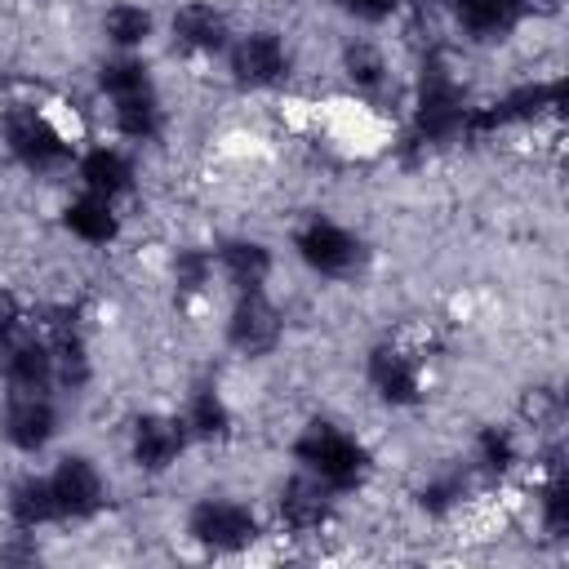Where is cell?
Segmentation results:
<instances>
[{
  "instance_id": "cell-19",
  "label": "cell",
  "mask_w": 569,
  "mask_h": 569,
  "mask_svg": "<svg viewBox=\"0 0 569 569\" xmlns=\"http://www.w3.org/2000/svg\"><path fill=\"white\" fill-rule=\"evenodd\" d=\"M0 387L4 391H58L53 387V351L36 325L0 347Z\"/></svg>"
},
{
  "instance_id": "cell-26",
  "label": "cell",
  "mask_w": 569,
  "mask_h": 569,
  "mask_svg": "<svg viewBox=\"0 0 569 569\" xmlns=\"http://www.w3.org/2000/svg\"><path fill=\"white\" fill-rule=\"evenodd\" d=\"M333 9L351 18L356 27H382V22H396L405 0H333Z\"/></svg>"
},
{
  "instance_id": "cell-2",
  "label": "cell",
  "mask_w": 569,
  "mask_h": 569,
  "mask_svg": "<svg viewBox=\"0 0 569 569\" xmlns=\"http://www.w3.org/2000/svg\"><path fill=\"white\" fill-rule=\"evenodd\" d=\"M0 147L9 164H18L27 178H58L76 164L80 151V124L62 120L53 102L40 98H4L0 102Z\"/></svg>"
},
{
  "instance_id": "cell-5",
  "label": "cell",
  "mask_w": 569,
  "mask_h": 569,
  "mask_svg": "<svg viewBox=\"0 0 569 569\" xmlns=\"http://www.w3.org/2000/svg\"><path fill=\"white\" fill-rule=\"evenodd\" d=\"M227 80L244 93H276L289 84L293 76V40L284 27L271 22H253L244 31L231 36L227 53H222Z\"/></svg>"
},
{
  "instance_id": "cell-13",
  "label": "cell",
  "mask_w": 569,
  "mask_h": 569,
  "mask_svg": "<svg viewBox=\"0 0 569 569\" xmlns=\"http://www.w3.org/2000/svg\"><path fill=\"white\" fill-rule=\"evenodd\" d=\"M71 169H76L80 191H93L120 209L138 196V160H133V147L124 142H89L76 151Z\"/></svg>"
},
{
  "instance_id": "cell-17",
  "label": "cell",
  "mask_w": 569,
  "mask_h": 569,
  "mask_svg": "<svg viewBox=\"0 0 569 569\" xmlns=\"http://www.w3.org/2000/svg\"><path fill=\"white\" fill-rule=\"evenodd\" d=\"M58 222H62V231H67L80 249H102V253H107V249H116L120 236H124V209L111 204V200H102V196H93V191L67 196L62 209H58Z\"/></svg>"
},
{
  "instance_id": "cell-12",
  "label": "cell",
  "mask_w": 569,
  "mask_h": 569,
  "mask_svg": "<svg viewBox=\"0 0 569 569\" xmlns=\"http://www.w3.org/2000/svg\"><path fill=\"white\" fill-rule=\"evenodd\" d=\"M236 27L218 0H178L169 13V44L187 62H218L231 44Z\"/></svg>"
},
{
  "instance_id": "cell-11",
  "label": "cell",
  "mask_w": 569,
  "mask_h": 569,
  "mask_svg": "<svg viewBox=\"0 0 569 569\" xmlns=\"http://www.w3.org/2000/svg\"><path fill=\"white\" fill-rule=\"evenodd\" d=\"M62 431L58 391H0V440L22 453L40 458Z\"/></svg>"
},
{
  "instance_id": "cell-8",
  "label": "cell",
  "mask_w": 569,
  "mask_h": 569,
  "mask_svg": "<svg viewBox=\"0 0 569 569\" xmlns=\"http://www.w3.org/2000/svg\"><path fill=\"white\" fill-rule=\"evenodd\" d=\"M284 338H289V320L284 307L271 298V289H249L227 298L222 342L236 360H267L284 347Z\"/></svg>"
},
{
  "instance_id": "cell-20",
  "label": "cell",
  "mask_w": 569,
  "mask_h": 569,
  "mask_svg": "<svg viewBox=\"0 0 569 569\" xmlns=\"http://www.w3.org/2000/svg\"><path fill=\"white\" fill-rule=\"evenodd\" d=\"M191 445H227L236 436V409L218 382H196L178 409Z\"/></svg>"
},
{
  "instance_id": "cell-22",
  "label": "cell",
  "mask_w": 569,
  "mask_h": 569,
  "mask_svg": "<svg viewBox=\"0 0 569 569\" xmlns=\"http://www.w3.org/2000/svg\"><path fill=\"white\" fill-rule=\"evenodd\" d=\"M338 71H342L351 98H360V102H378V98L387 93L396 67H391V58H387V49H382L378 40L356 36V40L342 44V53H338Z\"/></svg>"
},
{
  "instance_id": "cell-16",
  "label": "cell",
  "mask_w": 569,
  "mask_h": 569,
  "mask_svg": "<svg viewBox=\"0 0 569 569\" xmlns=\"http://www.w3.org/2000/svg\"><path fill=\"white\" fill-rule=\"evenodd\" d=\"M102 111L111 120L116 142L138 147V151L142 147H156L164 138V129H169V111H164L160 84H147L138 93H124V98H111V102H102Z\"/></svg>"
},
{
  "instance_id": "cell-23",
  "label": "cell",
  "mask_w": 569,
  "mask_h": 569,
  "mask_svg": "<svg viewBox=\"0 0 569 569\" xmlns=\"http://www.w3.org/2000/svg\"><path fill=\"white\" fill-rule=\"evenodd\" d=\"M98 36L111 53H142L156 40V13L142 0H107L98 9Z\"/></svg>"
},
{
  "instance_id": "cell-21",
  "label": "cell",
  "mask_w": 569,
  "mask_h": 569,
  "mask_svg": "<svg viewBox=\"0 0 569 569\" xmlns=\"http://www.w3.org/2000/svg\"><path fill=\"white\" fill-rule=\"evenodd\" d=\"M4 520H9V529L18 538H36L44 529H58V507H53L44 471H22L18 480H9V489H4Z\"/></svg>"
},
{
  "instance_id": "cell-14",
  "label": "cell",
  "mask_w": 569,
  "mask_h": 569,
  "mask_svg": "<svg viewBox=\"0 0 569 569\" xmlns=\"http://www.w3.org/2000/svg\"><path fill=\"white\" fill-rule=\"evenodd\" d=\"M213 267H218V284L227 293H249V289H267L276 276V249L262 236L236 231L222 236L213 244Z\"/></svg>"
},
{
  "instance_id": "cell-3",
  "label": "cell",
  "mask_w": 569,
  "mask_h": 569,
  "mask_svg": "<svg viewBox=\"0 0 569 569\" xmlns=\"http://www.w3.org/2000/svg\"><path fill=\"white\" fill-rule=\"evenodd\" d=\"M289 458L298 471H307L311 480H320L338 498L360 493L378 471L369 440L360 431L333 422V418H307L289 440Z\"/></svg>"
},
{
  "instance_id": "cell-6",
  "label": "cell",
  "mask_w": 569,
  "mask_h": 569,
  "mask_svg": "<svg viewBox=\"0 0 569 569\" xmlns=\"http://www.w3.org/2000/svg\"><path fill=\"white\" fill-rule=\"evenodd\" d=\"M289 244H293V258L302 262V271H311L316 280H356L369 258L360 231H351L347 222H338L329 213H307L293 227Z\"/></svg>"
},
{
  "instance_id": "cell-24",
  "label": "cell",
  "mask_w": 569,
  "mask_h": 569,
  "mask_svg": "<svg viewBox=\"0 0 569 569\" xmlns=\"http://www.w3.org/2000/svg\"><path fill=\"white\" fill-rule=\"evenodd\" d=\"M169 284L178 302H204L218 289L213 244H173L169 249Z\"/></svg>"
},
{
  "instance_id": "cell-4",
  "label": "cell",
  "mask_w": 569,
  "mask_h": 569,
  "mask_svg": "<svg viewBox=\"0 0 569 569\" xmlns=\"http://www.w3.org/2000/svg\"><path fill=\"white\" fill-rule=\"evenodd\" d=\"M267 533L262 511L244 493H200L182 516V538L204 556H240Z\"/></svg>"
},
{
  "instance_id": "cell-9",
  "label": "cell",
  "mask_w": 569,
  "mask_h": 569,
  "mask_svg": "<svg viewBox=\"0 0 569 569\" xmlns=\"http://www.w3.org/2000/svg\"><path fill=\"white\" fill-rule=\"evenodd\" d=\"M187 449H191V436H187L178 409H142L124 427V458L133 471H142L151 480L178 471Z\"/></svg>"
},
{
  "instance_id": "cell-15",
  "label": "cell",
  "mask_w": 569,
  "mask_h": 569,
  "mask_svg": "<svg viewBox=\"0 0 569 569\" xmlns=\"http://www.w3.org/2000/svg\"><path fill=\"white\" fill-rule=\"evenodd\" d=\"M529 458V440L516 422H480L471 445H467V467L476 471V480L502 485L511 480Z\"/></svg>"
},
{
  "instance_id": "cell-18",
  "label": "cell",
  "mask_w": 569,
  "mask_h": 569,
  "mask_svg": "<svg viewBox=\"0 0 569 569\" xmlns=\"http://www.w3.org/2000/svg\"><path fill=\"white\" fill-rule=\"evenodd\" d=\"M458 36L471 44H493L516 36L533 18V0H445Z\"/></svg>"
},
{
  "instance_id": "cell-1",
  "label": "cell",
  "mask_w": 569,
  "mask_h": 569,
  "mask_svg": "<svg viewBox=\"0 0 569 569\" xmlns=\"http://www.w3.org/2000/svg\"><path fill=\"white\" fill-rule=\"evenodd\" d=\"M476 107L471 80L449 44H431L418 58L409 84V138L418 147H449L467 142V116Z\"/></svg>"
},
{
  "instance_id": "cell-7",
  "label": "cell",
  "mask_w": 569,
  "mask_h": 569,
  "mask_svg": "<svg viewBox=\"0 0 569 569\" xmlns=\"http://www.w3.org/2000/svg\"><path fill=\"white\" fill-rule=\"evenodd\" d=\"M44 476H49V493H53V507H58V529L93 525L111 502V480H107L102 462L84 449L58 453Z\"/></svg>"
},
{
  "instance_id": "cell-27",
  "label": "cell",
  "mask_w": 569,
  "mask_h": 569,
  "mask_svg": "<svg viewBox=\"0 0 569 569\" xmlns=\"http://www.w3.org/2000/svg\"><path fill=\"white\" fill-rule=\"evenodd\" d=\"M405 4H418V0H405Z\"/></svg>"
},
{
  "instance_id": "cell-10",
  "label": "cell",
  "mask_w": 569,
  "mask_h": 569,
  "mask_svg": "<svg viewBox=\"0 0 569 569\" xmlns=\"http://www.w3.org/2000/svg\"><path fill=\"white\" fill-rule=\"evenodd\" d=\"M338 493L325 489L320 480H311L307 471L293 467V476H284L276 485V498H271V516H276V529L293 542H311V538H325L338 520Z\"/></svg>"
},
{
  "instance_id": "cell-25",
  "label": "cell",
  "mask_w": 569,
  "mask_h": 569,
  "mask_svg": "<svg viewBox=\"0 0 569 569\" xmlns=\"http://www.w3.org/2000/svg\"><path fill=\"white\" fill-rule=\"evenodd\" d=\"M31 316H36V307L0 276V347L13 342L18 333H27V329H31Z\"/></svg>"
}]
</instances>
